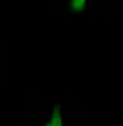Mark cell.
<instances>
[{
	"label": "cell",
	"instance_id": "cell-1",
	"mask_svg": "<svg viewBox=\"0 0 123 126\" xmlns=\"http://www.w3.org/2000/svg\"><path fill=\"white\" fill-rule=\"evenodd\" d=\"M51 126H62V119H61V113H59V108H54L52 111V116H51Z\"/></svg>",
	"mask_w": 123,
	"mask_h": 126
},
{
	"label": "cell",
	"instance_id": "cell-2",
	"mask_svg": "<svg viewBox=\"0 0 123 126\" xmlns=\"http://www.w3.org/2000/svg\"><path fill=\"white\" fill-rule=\"evenodd\" d=\"M86 5V0H73L71 7H73V12H81Z\"/></svg>",
	"mask_w": 123,
	"mask_h": 126
},
{
	"label": "cell",
	"instance_id": "cell-3",
	"mask_svg": "<svg viewBox=\"0 0 123 126\" xmlns=\"http://www.w3.org/2000/svg\"><path fill=\"white\" fill-rule=\"evenodd\" d=\"M44 126H51V125H49V123H47V125H44Z\"/></svg>",
	"mask_w": 123,
	"mask_h": 126
}]
</instances>
